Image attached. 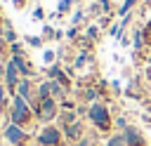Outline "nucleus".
I'll return each instance as SVG.
<instances>
[{
  "label": "nucleus",
  "instance_id": "dca6fc26",
  "mask_svg": "<svg viewBox=\"0 0 151 146\" xmlns=\"http://www.w3.org/2000/svg\"><path fill=\"white\" fill-rule=\"evenodd\" d=\"M92 59V52H87V49H80L73 59H71V66L76 68V71H80V68H85V64Z\"/></svg>",
  "mask_w": 151,
  "mask_h": 146
},
{
  "label": "nucleus",
  "instance_id": "cd10ccee",
  "mask_svg": "<svg viewBox=\"0 0 151 146\" xmlns=\"http://www.w3.org/2000/svg\"><path fill=\"white\" fill-rule=\"evenodd\" d=\"M9 54H12V57L24 54V45H21V42H12V45H9Z\"/></svg>",
  "mask_w": 151,
  "mask_h": 146
},
{
  "label": "nucleus",
  "instance_id": "20e7f679",
  "mask_svg": "<svg viewBox=\"0 0 151 146\" xmlns=\"http://www.w3.org/2000/svg\"><path fill=\"white\" fill-rule=\"evenodd\" d=\"M64 139V132L61 127L57 125H45L38 134V146H59V141Z\"/></svg>",
  "mask_w": 151,
  "mask_h": 146
},
{
  "label": "nucleus",
  "instance_id": "6e6552de",
  "mask_svg": "<svg viewBox=\"0 0 151 146\" xmlns=\"http://www.w3.org/2000/svg\"><path fill=\"white\" fill-rule=\"evenodd\" d=\"M9 57H12V54H9ZM14 64H17V68H19V75H21V78H35V66L31 64V59H28L26 54L14 57Z\"/></svg>",
  "mask_w": 151,
  "mask_h": 146
},
{
  "label": "nucleus",
  "instance_id": "72a5a7b5",
  "mask_svg": "<svg viewBox=\"0 0 151 146\" xmlns=\"http://www.w3.org/2000/svg\"><path fill=\"white\" fill-rule=\"evenodd\" d=\"M76 146H97V141L92 137H83L80 141H76Z\"/></svg>",
  "mask_w": 151,
  "mask_h": 146
},
{
  "label": "nucleus",
  "instance_id": "2f4dec72",
  "mask_svg": "<svg viewBox=\"0 0 151 146\" xmlns=\"http://www.w3.org/2000/svg\"><path fill=\"white\" fill-rule=\"evenodd\" d=\"M109 87H111V92H116V94H123L125 89H123V85H120V80H111L109 82Z\"/></svg>",
  "mask_w": 151,
  "mask_h": 146
},
{
  "label": "nucleus",
  "instance_id": "f8f14e48",
  "mask_svg": "<svg viewBox=\"0 0 151 146\" xmlns=\"http://www.w3.org/2000/svg\"><path fill=\"white\" fill-rule=\"evenodd\" d=\"M40 35H42V40H45V42H47V40H54V42H57V40L66 38V33H61V31H59V28H54L52 24H42V33H40Z\"/></svg>",
  "mask_w": 151,
  "mask_h": 146
},
{
  "label": "nucleus",
  "instance_id": "a878e982",
  "mask_svg": "<svg viewBox=\"0 0 151 146\" xmlns=\"http://www.w3.org/2000/svg\"><path fill=\"white\" fill-rule=\"evenodd\" d=\"M54 59H57V49H45L42 52V61L50 66V64H54Z\"/></svg>",
  "mask_w": 151,
  "mask_h": 146
},
{
  "label": "nucleus",
  "instance_id": "9b49d317",
  "mask_svg": "<svg viewBox=\"0 0 151 146\" xmlns=\"http://www.w3.org/2000/svg\"><path fill=\"white\" fill-rule=\"evenodd\" d=\"M120 134L125 137L127 146H144V137H142V132H139L134 125H127V127H125Z\"/></svg>",
  "mask_w": 151,
  "mask_h": 146
},
{
  "label": "nucleus",
  "instance_id": "7ed1b4c3",
  "mask_svg": "<svg viewBox=\"0 0 151 146\" xmlns=\"http://www.w3.org/2000/svg\"><path fill=\"white\" fill-rule=\"evenodd\" d=\"M59 115V101L57 99H42L40 104H38V108H35V118L42 122V125H50L54 118Z\"/></svg>",
  "mask_w": 151,
  "mask_h": 146
},
{
  "label": "nucleus",
  "instance_id": "393cba45",
  "mask_svg": "<svg viewBox=\"0 0 151 146\" xmlns=\"http://www.w3.org/2000/svg\"><path fill=\"white\" fill-rule=\"evenodd\" d=\"M85 14H87V9H83V7H80V9L71 16V24H73V26H80V21L85 19Z\"/></svg>",
  "mask_w": 151,
  "mask_h": 146
},
{
  "label": "nucleus",
  "instance_id": "f704fd0d",
  "mask_svg": "<svg viewBox=\"0 0 151 146\" xmlns=\"http://www.w3.org/2000/svg\"><path fill=\"white\" fill-rule=\"evenodd\" d=\"M26 2H28V0H12V7H14L17 12H21V9H26Z\"/></svg>",
  "mask_w": 151,
  "mask_h": 146
},
{
  "label": "nucleus",
  "instance_id": "ddd939ff",
  "mask_svg": "<svg viewBox=\"0 0 151 146\" xmlns=\"http://www.w3.org/2000/svg\"><path fill=\"white\" fill-rule=\"evenodd\" d=\"M144 45H146V42H144V31H142V26L132 28V57H137Z\"/></svg>",
  "mask_w": 151,
  "mask_h": 146
},
{
  "label": "nucleus",
  "instance_id": "473e14b6",
  "mask_svg": "<svg viewBox=\"0 0 151 146\" xmlns=\"http://www.w3.org/2000/svg\"><path fill=\"white\" fill-rule=\"evenodd\" d=\"M127 125H130V122H127V118H125V115H118V118H116V127H118L120 132H123Z\"/></svg>",
  "mask_w": 151,
  "mask_h": 146
},
{
  "label": "nucleus",
  "instance_id": "4c0bfd02",
  "mask_svg": "<svg viewBox=\"0 0 151 146\" xmlns=\"http://www.w3.org/2000/svg\"><path fill=\"white\" fill-rule=\"evenodd\" d=\"M64 54H66V47H59V49H57V59H61Z\"/></svg>",
  "mask_w": 151,
  "mask_h": 146
},
{
  "label": "nucleus",
  "instance_id": "9d476101",
  "mask_svg": "<svg viewBox=\"0 0 151 146\" xmlns=\"http://www.w3.org/2000/svg\"><path fill=\"white\" fill-rule=\"evenodd\" d=\"M61 132H64V139H68V141H80V139L85 137V134H83V122H80V120H76V122L61 127Z\"/></svg>",
  "mask_w": 151,
  "mask_h": 146
},
{
  "label": "nucleus",
  "instance_id": "0eeeda50",
  "mask_svg": "<svg viewBox=\"0 0 151 146\" xmlns=\"http://www.w3.org/2000/svg\"><path fill=\"white\" fill-rule=\"evenodd\" d=\"M45 75H47L50 80H57V82H61V85H64L66 89H71V85H73V82H71V75H68V73H66V71L61 68V64H59V61L50 64V66H47V73H45Z\"/></svg>",
  "mask_w": 151,
  "mask_h": 146
},
{
  "label": "nucleus",
  "instance_id": "c756f323",
  "mask_svg": "<svg viewBox=\"0 0 151 146\" xmlns=\"http://www.w3.org/2000/svg\"><path fill=\"white\" fill-rule=\"evenodd\" d=\"M33 19H35V21H42V19H45V9H42L40 5L33 7Z\"/></svg>",
  "mask_w": 151,
  "mask_h": 146
},
{
  "label": "nucleus",
  "instance_id": "58836bf2",
  "mask_svg": "<svg viewBox=\"0 0 151 146\" xmlns=\"http://www.w3.org/2000/svg\"><path fill=\"white\" fill-rule=\"evenodd\" d=\"M35 2H40V0H35Z\"/></svg>",
  "mask_w": 151,
  "mask_h": 146
},
{
  "label": "nucleus",
  "instance_id": "f257e3e1",
  "mask_svg": "<svg viewBox=\"0 0 151 146\" xmlns=\"http://www.w3.org/2000/svg\"><path fill=\"white\" fill-rule=\"evenodd\" d=\"M33 115H35L33 106H31V104H28L24 97L14 94V97H12V106H9V122L26 127V125L33 120Z\"/></svg>",
  "mask_w": 151,
  "mask_h": 146
},
{
  "label": "nucleus",
  "instance_id": "e433bc0d",
  "mask_svg": "<svg viewBox=\"0 0 151 146\" xmlns=\"http://www.w3.org/2000/svg\"><path fill=\"white\" fill-rule=\"evenodd\" d=\"M5 35V19H2V14H0V38Z\"/></svg>",
  "mask_w": 151,
  "mask_h": 146
},
{
  "label": "nucleus",
  "instance_id": "f03ea898",
  "mask_svg": "<svg viewBox=\"0 0 151 146\" xmlns=\"http://www.w3.org/2000/svg\"><path fill=\"white\" fill-rule=\"evenodd\" d=\"M87 118H90V122H92L97 130H109V127H111V122H113L109 106H106V104H101V101H94V104H90V106H87Z\"/></svg>",
  "mask_w": 151,
  "mask_h": 146
},
{
  "label": "nucleus",
  "instance_id": "412c9836",
  "mask_svg": "<svg viewBox=\"0 0 151 146\" xmlns=\"http://www.w3.org/2000/svg\"><path fill=\"white\" fill-rule=\"evenodd\" d=\"M24 40H26V45H31V47H35V49H40L42 45H45V40H42V35H24Z\"/></svg>",
  "mask_w": 151,
  "mask_h": 146
},
{
  "label": "nucleus",
  "instance_id": "6ab92c4d",
  "mask_svg": "<svg viewBox=\"0 0 151 146\" xmlns=\"http://www.w3.org/2000/svg\"><path fill=\"white\" fill-rule=\"evenodd\" d=\"M2 38H5L9 45H12V42H19L17 33H14V26H12V21H7V19H5V35H2Z\"/></svg>",
  "mask_w": 151,
  "mask_h": 146
},
{
  "label": "nucleus",
  "instance_id": "4be33fe9",
  "mask_svg": "<svg viewBox=\"0 0 151 146\" xmlns=\"http://www.w3.org/2000/svg\"><path fill=\"white\" fill-rule=\"evenodd\" d=\"M85 38L97 40V38H99V26H97V24H90V26L85 28Z\"/></svg>",
  "mask_w": 151,
  "mask_h": 146
},
{
  "label": "nucleus",
  "instance_id": "c9c22d12",
  "mask_svg": "<svg viewBox=\"0 0 151 146\" xmlns=\"http://www.w3.org/2000/svg\"><path fill=\"white\" fill-rule=\"evenodd\" d=\"M99 5L104 9V14H111V0H99Z\"/></svg>",
  "mask_w": 151,
  "mask_h": 146
},
{
  "label": "nucleus",
  "instance_id": "bb28decb",
  "mask_svg": "<svg viewBox=\"0 0 151 146\" xmlns=\"http://www.w3.org/2000/svg\"><path fill=\"white\" fill-rule=\"evenodd\" d=\"M142 31H144V42L151 47V19H149V21L142 26Z\"/></svg>",
  "mask_w": 151,
  "mask_h": 146
},
{
  "label": "nucleus",
  "instance_id": "5701e85b",
  "mask_svg": "<svg viewBox=\"0 0 151 146\" xmlns=\"http://www.w3.org/2000/svg\"><path fill=\"white\" fill-rule=\"evenodd\" d=\"M73 2H76V0H59V2H57V12H59V14H66V12L73 7Z\"/></svg>",
  "mask_w": 151,
  "mask_h": 146
},
{
  "label": "nucleus",
  "instance_id": "7c9ffc66",
  "mask_svg": "<svg viewBox=\"0 0 151 146\" xmlns=\"http://www.w3.org/2000/svg\"><path fill=\"white\" fill-rule=\"evenodd\" d=\"M78 33H80V26H71V28L66 31V40H76Z\"/></svg>",
  "mask_w": 151,
  "mask_h": 146
},
{
  "label": "nucleus",
  "instance_id": "aec40b11",
  "mask_svg": "<svg viewBox=\"0 0 151 146\" xmlns=\"http://www.w3.org/2000/svg\"><path fill=\"white\" fill-rule=\"evenodd\" d=\"M139 0H123V5L116 9V14H120V16H127L132 9H134V5H137Z\"/></svg>",
  "mask_w": 151,
  "mask_h": 146
},
{
  "label": "nucleus",
  "instance_id": "f3484780",
  "mask_svg": "<svg viewBox=\"0 0 151 146\" xmlns=\"http://www.w3.org/2000/svg\"><path fill=\"white\" fill-rule=\"evenodd\" d=\"M76 120H78V111H59V115H57V122L61 127H66V125H71Z\"/></svg>",
  "mask_w": 151,
  "mask_h": 146
},
{
  "label": "nucleus",
  "instance_id": "4468645a",
  "mask_svg": "<svg viewBox=\"0 0 151 146\" xmlns=\"http://www.w3.org/2000/svg\"><path fill=\"white\" fill-rule=\"evenodd\" d=\"M125 97L130 99H142V78H134V80H127V87H125Z\"/></svg>",
  "mask_w": 151,
  "mask_h": 146
},
{
  "label": "nucleus",
  "instance_id": "b1692460",
  "mask_svg": "<svg viewBox=\"0 0 151 146\" xmlns=\"http://www.w3.org/2000/svg\"><path fill=\"white\" fill-rule=\"evenodd\" d=\"M106 146H127V141H125L123 134H113V137L106 141Z\"/></svg>",
  "mask_w": 151,
  "mask_h": 146
},
{
  "label": "nucleus",
  "instance_id": "a211bd4d",
  "mask_svg": "<svg viewBox=\"0 0 151 146\" xmlns=\"http://www.w3.org/2000/svg\"><path fill=\"white\" fill-rule=\"evenodd\" d=\"M52 97V87H50V80L45 78V80H38V101H42V99H50Z\"/></svg>",
  "mask_w": 151,
  "mask_h": 146
},
{
  "label": "nucleus",
  "instance_id": "39448f33",
  "mask_svg": "<svg viewBox=\"0 0 151 146\" xmlns=\"http://www.w3.org/2000/svg\"><path fill=\"white\" fill-rule=\"evenodd\" d=\"M19 80H21V75H19L17 64H14V57H7V61H5V73H2V82H5L7 92H17Z\"/></svg>",
  "mask_w": 151,
  "mask_h": 146
},
{
  "label": "nucleus",
  "instance_id": "423d86ee",
  "mask_svg": "<svg viewBox=\"0 0 151 146\" xmlns=\"http://www.w3.org/2000/svg\"><path fill=\"white\" fill-rule=\"evenodd\" d=\"M2 137L9 141V144H14V146H19V144H24L26 141V130L21 127V125H14V122H7L5 125V130H2Z\"/></svg>",
  "mask_w": 151,
  "mask_h": 146
},
{
  "label": "nucleus",
  "instance_id": "2eb2a0df",
  "mask_svg": "<svg viewBox=\"0 0 151 146\" xmlns=\"http://www.w3.org/2000/svg\"><path fill=\"white\" fill-rule=\"evenodd\" d=\"M50 80V78H47ZM50 87H52V99H57V101H64V99H68V92L71 89H66L61 82H57V80H50Z\"/></svg>",
  "mask_w": 151,
  "mask_h": 146
},
{
  "label": "nucleus",
  "instance_id": "1a4fd4ad",
  "mask_svg": "<svg viewBox=\"0 0 151 146\" xmlns=\"http://www.w3.org/2000/svg\"><path fill=\"white\" fill-rule=\"evenodd\" d=\"M76 97H78L80 101H85V104H94L101 94L97 92L94 85H87V87H76Z\"/></svg>",
  "mask_w": 151,
  "mask_h": 146
},
{
  "label": "nucleus",
  "instance_id": "c85d7f7f",
  "mask_svg": "<svg viewBox=\"0 0 151 146\" xmlns=\"http://www.w3.org/2000/svg\"><path fill=\"white\" fill-rule=\"evenodd\" d=\"M7 106V87H5V82H0V111Z\"/></svg>",
  "mask_w": 151,
  "mask_h": 146
}]
</instances>
